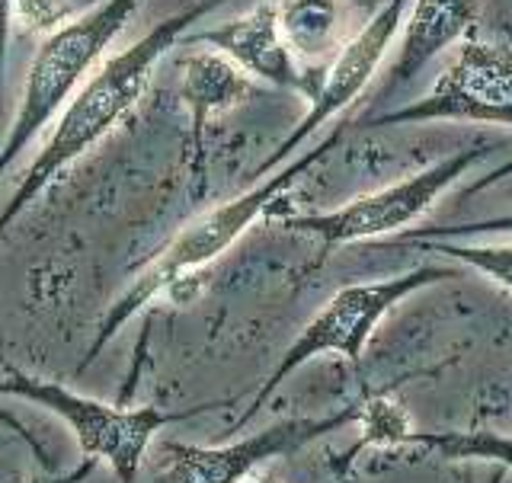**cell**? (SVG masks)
Instances as JSON below:
<instances>
[{"mask_svg":"<svg viewBox=\"0 0 512 483\" xmlns=\"http://www.w3.org/2000/svg\"><path fill=\"white\" fill-rule=\"evenodd\" d=\"M224 4L228 0H196V4L180 7L167 20L151 26L128 48L109 55L90 74L87 84L58 112V119L48 128V138L39 148V154L29 160V167L16 180L10 199L0 208V240L10 234V228L23 218V212H29L32 202L42 199L80 157L90 154L112 128H119L128 119V112L141 103V96L148 90L164 55L202 16L215 13Z\"/></svg>","mask_w":512,"mask_h":483,"instance_id":"cell-1","label":"cell"},{"mask_svg":"<svg viewBox=\"0 0 512 483\" xmlns=\"http://www.w3.org/2000/svg\"><path fill=\"white\" fill-rule=\"evenodd\" d=\"M343 135H346L343 128H333L317 148L304 151L301 157H292L288 164L276 167L266 176H256L247 192H240V196L208 208V212H202L199 218H192L164 250L154 253V260L144 266L138 276L122 288V295L106 308L103 320L96 324L93 343L87 346L84 362H80L77 372L84 375L87 368L103 356V349L122 333V327L128 324V320L138 317L148 304H154L160 295L176 292V288H180L189 276H196L199 269L215 263L221 253H228L256 221L266 218L272 208L279 205V199L301 180L304 173L340 148Z\"/></svg>","mask_w":512,"mask_h":483,"instance_id":"cell-2","label":"cell"},{"mask_svg":"<svg viewBox=\"0 0 512 483\" xmlns=\"http://www.w3.org/2000/svg\"><path fill=\"white\" fill-rule=\"evenodd\" d=\"M141 7L144 0H100L90 10L48 29V36L39 42L29 61L20 103H16L13 122L0 141V180L106 61L112 42L122 36Z\"/></svg>","mask_w":512,"mask_h":483,"instance_id":"cell-3","label":"cell"},{"mask_svg":"<svg viewBox=\"0 0 512 483\" xmlns=\"http://www.w3.org/2000/svg\"><path fill=\"white\" fill-rule=\"evenodd\" d=\"M0 394L29 400V404L58 416V420L71 429V436L77 439L84 458L106 464L119 483H135L144 464V455H148V448L167 426L186 423L199 413L231 404V400H215V404H199L189 410H164L154 404L148 407L106 404V400L87 397L61 381L29 375L10 362H4Z\"/></svg>","mask_w":512,"mask_h":483,"instance_id":"cell-4","label":"cell"},{"mask_svg":"<svg viewBox=\"0 0 512 483\" xmlns=\"http://www.w3.org/2000/svg\"><path fill=\"white\" fill-rule=\"evenodd\" d=\"M452 279H458L455 269L416 266L410 272H400V276L381 279V282H356V285L340 288V292L320 308V314L311 320V324L295 336V343L285 349V356L279 359L276 368H272V375L260 384V391L253 394L250 407L237 416L231 432L250 426L256 416H260V410L272 400V394H276L282 384L311 359L336 352V356H343L346 362L359 365L365 343L372 340L375 327L381 324L384 314H388L397 301L420 292V288H429L436 282H452Z\"/></svg>","mask_w":512,"mask_h":483,"instance_id":"cell-5","label":"cell"},{"mask_svg":"<svg viewBox=\"0 0 512 483\" xmlns=\"http://www.w3.org/2000/svg\"><path fill=\"white\" fill-rule=\"evenodd\" d=\"M490 154L487 144L464 148L445 160H436L432 167L404 176L394 186H384L375 192H365L359 199H349L330 212H311V215H292L282 218V228L292 234H304L320 240V253H330L333 247L359 244V240L384 237L394 231H404L416 218H423L432 205L439 202L445 189H452L474 164H480Z\"/></svg>","mask_w":512,"mask_h":483,"instance_id":"cell-6","label":"cell"},{"mask_svg":"<svg viewBox=\"0 0 512 483\" xmlns=\"http://www.w3.org/2000/svg\"><path fill=\"white\" fill-rule=\"evenodd\" d=\"M365 416V404L343 407L327 416H292L279 420L247 439L228 445H192L160 442L157 445V483H244L266 461L292 455L320 436L343 429Z\"/></svg>","mask_w":512,"mask_h":483,"instance_id":"cell-7","label":"cell"},{"mask_svg":"<svg viewBox=\"0 0 512 483\" xmlns=\"http://www.w3.org/2000/svg\"><path fill=\"white\" fill-rule=\"evenodd\" d=\"M442 119L490 122L512 128V45L480 42L468 36L423 100L397 112L375 116L368 125L381 128Z\"/></svg>","mask_w":512,"mask_h":483,"instance_id":"cell-8","label":"cell"},{"mask_svg":"<svg viewBox=\"0 0 512 483\" xmlns=\"http://www.w3.org/2000/svg\"><path fill=\"white\" fill-rule=\"evenodd\" d=\"M407 4L410 0H388V4H384L372 20H368L356 36L336 52L333 64L324 74V84H320V93L311 100V109L304 112V119L276 144V151L256 167L250 180L288 164V160L295 157V151L304 148V141H308L320 125H327L333 116H340L349 103L359 100V93L372 84V77L378 74L381 61L388 55V48L397 36V29L404 26Z\"/></svg>","mask_w":512,"mask_h":483,"instance_id":"cell-9","label":"cell"},{"mask_svg":"<svg viewBox=\"0 0 512 483\" xmlns=\"http://www.w3.org/2000/svg\"><path fill=\"white\" fill-rule=\"evenodd\" d=\"M189 42L212 45L215 52L231 58L240 71H247L253 80H263L279 90H292L304 100H314L320 93L324 77L304 71L298 64V55L288 48L282 29H279V4H256L253 10L224 20L212 29H202Z\"/></svg>","mask_w":512,"mask_h":483,"instance_id":"cell-10","label":"cell"},{"mask_svg":"<svg viewBox=\"0 0 512 483\" xmlns=\"http://www.w3.org/2000/svg\"><path fill=\"white\" fill-rule=\"evenodd\" d=\"M180 96L189 109V135H192V192H202L205 180V132L208 122L228 112L250 96L260 93L247 71H240L221 52H189L180 61Z\"/></svg>","mask_w":512,"mask_h":483,"instance_id":"cell-11","label":"cell"},{"mask_svg":"<svg viewBox=\"0 0 512 483\" xmlns=\"http://www.w3.org/2000/svg\"><path fill=\"white\" fill-rule=\"evenodd\" d=\"M484 0H413V13L404 26L397 61L388 77V90L410 84L426 64L448 45L468 39Z\"/></svg>","mask_w":512,"mask_h":483,"instance_id":"cell-12","label":"cell"},{"mask_svg":"<svg viewBox=\"0 0 512 483\" xmlns=\"http://www.w3.org/2000/svg\"><path fill=\"white\" fill-rule=\"evenodd\" d=\"M340 0H282L279 29L298 58L320 61L340 52Z\"/></svg>","mask_w":512,"mask_h":483,"instance_id":"cell-13","label":"cell"},{"mask_svg":"<svg viewBox=\"0 0 512 483\" xmlns=\"http://www.w3.org/2000/svg\"><path fill=\"white\" fill-rule=\"evenodd\" d=\"M404 442L423 445L448 461L480 458L512 471V436H500V432H410Z\"/></svg>","mask_w":512,"mask_h":483,"instance_id":"cell-14","label":"cell"},{"mask_svg":"<svg viewBox=\"0 0 512 483\" xmlns=\"http://www.w3.org/2000/svg\"><path fill=\"white\" fill-rule=\"evenodd\" d=\"M420 247L455 256L464 266H471L477 272H484L487 279H493L500 288L512 295V247H477V244H448V240H416Z\"/></svg>","mask_w":512,"mask_h":483,"instance_id":"cell-15","label":"cell"},{"mask_svg":"<svg viewBox=\"0 0 512 483\" xmlns=\"http://www.w3.org/2000/svg\"><path fill=\"white\" fill-rule=\"evenodd\" d=\"M512 234V212L500 218H484V221H464V224H448V228H429V231H407V240H442V237H458V234Z\"/></svg>","mask_w":512,"mask_h":483,"instance_id":"cell-16","label":"cell"},{"mask_svg":"<svg viewBox=\"0 0 512 483\" xmlns=\"http://www.w3.org/2000/svg\"><path fill=\"white\" fill-rule=\"evenodd\" d=\"M26 0H0V109H4V80H7V48L13 36V23Z\"/></svg>","mask_w":512,"mask_h":483,"instance_id":"cell-17","label":"cell"},{"mask_svg":"<svg viewBox=\"0 0 512 483\" xmlns=\"http://www.w3.org/2000/svg\"><path fill=\"white\" fill-rule=\"evenodd\" d=\"M93 468H96V461H87V458H84V464H80L77 471H71L68 477H55V483H80V480H84Z\"/></svg>","mask_w":512,"mask_h":483,"instance_id":"cell-18","label":"cell"},{"mask_svg":"<svg viewBox=\"0 0 512 483\" xmlns=\"http://www.w3.org/2000/svg\"><path fill=\"white\" fill-rule=\"evenodd\" d=\"M244 483H279V477H276V474H269V471H256V474H250Z\"/></svg>","mask_w":512,"mask_h":483,"instance_id":"cell-19","label":"cell"},{"mask_svg":"<svg viewBox=\"0 0 512 483\" xmlns=\"http://www.w3.org/2000/svg\"><path fill=\"white\" fill-rule=\"evenodd\" d=\"M26 10H32V13H48L52 10V0H26Z\"/></svg>","mask_w":512,"mask_h":483,"instance_id":"cell-20","label":"cell"},{"mask_svg":"<svg viewBox=\"0 0 512 483\" xmlns=\"http://www.w3.org/2000/svg\"><path fill=\"white\" fill-rule=\"evenodd\" d=\"M23 483H55V480H45V477H29V480H23Z\"/></svg>","mask_w":512,"mask_h":483,"instance_id":"cell-21","label":"cell"},{"mask_svg":"<svg viewBox=\"0 0 512 483\" xmlns=\"http://www.w3.org/2000/svg\"><path fill=\"white\" fill-rule=\"evenodd\" d=\"M186 4H189V0H186Z\"/></svg>","mask_w":512,"mask_h":483,"instance_id":"cell-22","label":"cell"}]
</instances>
